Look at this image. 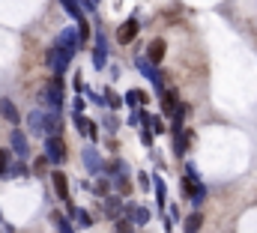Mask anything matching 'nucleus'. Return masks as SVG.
Listing matches in <instances>:
<instances>
[{"label":"nucleus","instance_id":"obj_12","mask_svg":"<svg viewBox=\"0 0 257 233\" xmlns=\"http://www.w3.org/2000/svg\"><path fill=\"white\" fill-rule=\"evenodd\" d=\"M57 48H66V51H78V36H75V27H66L60 30V36H57V42H54Z\"/></svg>","mask_w":257,"mask_h":233},{"label":"nucleus","instance_id":"obj_13","mask_svg":"<svg viewBox=\"0 0 257 233\" xmlns=\"http://www.w3.org/2000/svg\"><path fill=\"white\" fill-rule=\"evenodd\" d=\"M51 182H54V191H57V197L69 203V179H66L63 171H57V168H54V174H51Z\"/></svg>","mask_w":257,"mask_h":233},{"label":"nucleus","instance_id":"obj_36","mask_svg":"<svg viewBox=\"0 0 257 233\" xmlns=\"http://www.w3.org/2000/svg\"><path fill=\"white\" fill-rule=\"evenodd\" d=\"M0 218H3V215H0Z\"/></svg>","mask_w":257,"mask_h":233},{"label":"nucleus","instance_id":"obj_33","mask_svg":"<svg viewBox=\"0 0 257 233\" xmlns=\"http://www.w3.org/2000/svg\"><path fill=\"white\" fill-rule=\"evenodd\" d=\"M141 141H144V147H150V144H153V132L144 129V132H141Z\"/></svg>","mask_w":257,"mask_h":233},{"label":"nucleus","instance_id":"obj_5","mask_svg":"<svg viewBox=\"0 0 257 233\" xmlns=\"http://www.w3.org/2000/svg\"><path fill=\"white\" fill-rule=\"evenodd\" d=\"M138 69L144 72V78H147V81H150V84H153L159 93H165V75H162L156 66H150V63H147L144 57H138Z\"/></svg>","mask_w":257,"mask_h":233},{"label":"nucleus","instance_id":"obj_2","mask_svg":"<svg viewBox=\"0 0 257 233\" xmlns=\"http://www.w3.org/2000/svg\"><path fill=\"white\" fill-rule=\"evenodd\" d=\"M42 102H45V108L48 111H60L63 108V81L54 75L51 81H48V87L42 90Z\"/></svg>","mask_w":257,"mask_h":233},{"label":"nucleus","instance_id":"obj_21","mask_svg":"<svg viewBox=\"0 0 257 233\" xmlns=\"http://www.w3.org/2000/svg\"><path fill=\"white\" fill-rule=\"evenodd\" d=\"M102 105H108V108L114 111V108H120V96H117L111 87H105V93H102Z\"/></svg>","mask_w":257,"mask_h":233},{"label":"nucleus","instance_id":"obj_32","mask_svg":"<svg viewBox=\"0 0 257 233\" xmlns=\"http://www.w3.org/2000/svg\"><path fill=\"white\" fill-rule=\"evenodd\" d=\"M153 182H156V194H159V203H165V182H162L159 176H156Z\"/></svg>","mask_w":257,"mask_h":233},{"label":"nucleus","instance_id":"obj_34","mask_svg":"<svg viewBox=\"0 0 257 233\" xmlns=\"http://www.w3.org/2000/svg\"><path fill=\"white\" fill-rule=\"evenodd\" d=\"M84 105H87V102H84L81 93H78V99H75V114H84Z\"/></svg>","mask_w":257,"mask_h":233},{"label":"nucleus","instance_id":"obj_29","mask_svg":"<svg viewBox=\"0 0 257 233\" xmlns=\"http://www.w3.org/2000/svg\"><path fill=\"white\" fill-rule=\"evenodd\" d=\"M117 233H135L132 221H128V218H117Z\"/></svg>","mask_w":257,"mask_h":233},{"label":"nucleus","instance_id":"obj_7","mask_svg":"<svg viewBox=\"0 0 257 233\" xmlns=\"http://www.w3.org/2000/svg\"><path fill=\"white\" fill-rule=\"evenodd\" d=\"M165 51H168V42L159 36V39H153V42L147 45V57H144V60H147L150 66H159V63L165 60Z\"/></svg>","mask_w":257,"mask_h":233},{"label":"nucleus","instance_id":"obj_19","mask_svg":"<svg viewBox=\"0 0 257 233\" xmlns=\"http://www.w3.org/2000/svg\"><path fill=\"white\" fill-rule=\"evenodd\" d=\"M120 209H123V200L120 197H105V212L111 218H120Z\"/></svg>","mask_w":257,"mask_h":233},{"label":"nucleus","instance_id":"obj_6","mask_svg":"<svg viewBox=\"0 0 257 233\" xmlns=\"http://www.w3.org/2000/svg\"><path fill=\"white\" fill-rule=\"evenodd\" d=\"M9 144H12V153H15L21 162L30 156V144H27V135H24L21 129H12V132H9Z\"/></svg>","mask_w":257,"mask_h":233},{"label":"nucleus","instance_id":"obj_20","mask_svg":"<svg viewBox=\"0 0 257 233\" xmlns=\"http://www.w3.org/2000/svg\"><path fill=\"white\" fill-rule=\"evenodd\" d=\"M126 171H128V168H126V162H123V159H114V162L105 168V174L114 176V179H117V176H126Z\"/></svg>","mask_w":257,"mask_h":233},{"label":"nucleus","instance_id":"obj_27","mask_svg":"<svg viewBox=\"0 0 257 233\" xmlns=\"http://www.w3.org/2000/svg\"><path fill=\"white\" fill-rule=\"evenodd\" d=\"M108 191H111L108 179H102V174H99V179H96V194H99V197H108Z\"/></svg>","mask_w":257,"mask_h":233},{"label":"nucleus","instance_id":"obj_28","mask_svg":"<svg viewBox=\"0 0 257 233\" xmlns=\"http://www.w3.org/2000/svg\"><path fill=\"white\" fill-rule=\"evenodd\" d=\"M6 171H9V150H0V176L6 179Z\"/></svg>","mask_w":257,"mask_h":233},{"label":"nucleus","instance_id":"obj_9","mask_svg":"<svg viewBox=\"0 0 257 233\" xmlns=\"http://www.w3.org/2000/svg\"><path fill=\"white\" fill-rule=\"evenodd\" d=\"M42 135H48V138H57L60 135V111L42 114Z\"/></svg>","mask_w":257,"mask_h":233},{"label":"nucleus","instance_id":"obj_30","mask_svg":"<svg viewBox=\"0 0 257 233\" xmlns=\"http://www.w3.org/2000/svg\"><path fill=\"white\" fill-rule=\"evenodd\" d=\"M114 185H117V191H128V188H132V185H128V176H117Z\"/></svg>","mask_w":257,"mask_h":233},{"label":"nucleus","instance_id":"obj_15","mask_svg":"<svg viewBox=\"0 0 257 233\" xmlns=\"http://www.w3.org/2000/svg\"><path fill=\"white\" fill-rule=\"evenodd\" d=\"M0 114H3V120H6L9 126H18V120H21V117H18V108H15L9 99H0Z\"/></svg>","mask_w":257,"mask_h":233},{"label":"nucleus","instance_id":"obj_35","mask_svg":"<svg viewBox=\"0 0 257 233\" xmlns=\"http://www.w3.org/2000/svg\"><path fill=\"white\" fill-rule=\"evenodd\" d=\"M138 185H141V188H150V176L141 174V176H138Z\"/></svg>","mask_w":257,"mask_h":233},{"label":"nucleus","instance_id":"obj_22","mask_svg":"<svg viewBox=\"0 0 257 233\" xmlns=\"http://www.w3.org/2000/svg\"><path fill=\"white\" fill-rule=\"evenodd\" d=\"M60 3H63V9L69 12V15H72V18H75V21H81V18H84V12H81L78 0H60Z\"/></svg>","mask_w":257,"mask_h":233},{"label":"nucleus","instance_id":"obj_31","mask_svg":"<svg viewBox=\"0 0 257 233\" xmlns=\"http://www.w3.org/2000/svg\"><path fill=\"white\" fill-rule=\"evenodd\" d=\"M105 129H108V132H117V129H120V120H117V117H105Z\"/></svg>","mask_w":257,"mask_h":233},{"label":"nucleus","instance_id":"obj_18","mask_svg":"<svg viewBox=\"0 0 257 233\" xmlns=\"http://www.w3.org/2000/svg\"><path fill=\"white\" fill-rule=\"evenodd\" d=\"M42 114H45V111H30V114H27V126H30L33 135H42Z\"/></svg>","mask_w":257,"mask_h":233},{"label":"nucleus","instance_id":"obj_23","mask_svg":"<svg viewBox=\"0 0 257 233\" xmlns=\"http://www.w3.org/2000/svg\"><path fill=\"white\" fill-rule=\"evenodd\" d=\"M200 224H203V215H200V212H192V215L186 218V233H197Z\"/></svg>","mask_w":257,"mask_h":233},{"label":"nucleus","instance_id":"obj_11","mask_svg":"<svg viewBox=\"0 0 257 233\" xmlns=\"http://www.w3.org/2000/svg\"><path fill=\"white\" fill-rule=\"evenodd\" d=\"M138 30H141L138 18H128V21H123V24H120V30H117V39H120L123 45H128V42L138 36Z\"/></svg>","mask_w":257,"mask_h":233},{"label":"nucleus","instance_id":"obj_14","mask_svg":"<svg viewBox=\"0 0 257 233\" xmlns=\"http://www.w3.org/2000/svg\"><path fill=\"white\" fill-rule=\"evenodd\" d=\"M84 165H87V171H90V174H102V159H99V153H96V150H93V147H87V150H84Z\"/></svg>","mask_w":257,"mask_h":233},{"label":"nucleus","instance_id":"obj_24","mask_svg":"<svg viewBox=\"0 0 257 233\" xmlns=\"http://www.w3.org/2000/svg\"><path fill=\"white\" fill-rule=\"evenodd\" d=\"M72 218H75L81 227H90V224H93V218H90V212H87V209H75V206H72Z\"/></svg>","mask_w":257,"mask_h":233},{"label":"nucleus","instance_id":"obj_16","mask_svg":"<svg viewBox=\"0 0 257 233\" xmlns=\"http://www.w3.org/2000/svg\"><path fill=\"white\" fill-rule=\"evenodd\" d=\"M162 111L168 117H174V111H177V93H171V90L162 93Z\"/></svg>","mask_w":257,"mask_h":233},{"label":"nucleus","instance_id":"obj_17","mask_svg":"<svg viewBox=\"0 0 257 233\" xmlns=\"http://www.w3.org/2000/svg\"><path fill=\"white\" fill-rule=\"evenodd\" d=\"M123 102H128V108H141V105L147 102V93H144V90H128Z\"/></svg>","mask_w":257,"mask_h":233},{"label":"nucleus","instance_id":"obj_26","mask_svg":"<svg viewBox=\"0 0 257 233\" xmlns=\"http://www.w3.org/2000/svg\"><path fill=\"white\" fill-rule=\"evenodd\" d=\"M9 176H27V168H24L21 162H15V165L9 162V171H6V179H9Z\"/></svg>","mask_w":257,"mask_h":233},{"label":"nucleus","instance_id":"obj_4","mask_svg":"<svg viewBox=\"0 0 257 233\" xmlns=\"http://www.w3.org/2000/svg\"><path fill=\"white\" fill-rule=\"evenodd\" d=\"M45 162H51V165H63L66 162V144L60 135L57 138H45Z\"/></svg>","mask_w":257,"mask_h":233},{"label":"nucleus","instance_id":"obj_10","mask_svg":"<svg viewBox=\"0 0 257 233\" xmlns=\"http://www.w3.org/2000/svg\"><path fill=\"white\" fill-rule=\"evenodd\" d=\"M72 123H75V129H78L84 138H93V141L99 138V129H96V123H90L84 114H72Z\"/></svg>","mask_w":257,"mask_h":233},{"label":"nucleus","instance_id":"obj_1","mask_svg":"<svg viewBox=\"0 0 257 233\" xmlns=\"http://www.w3.org/2000/svg\"><path fill=\"white\" fill-rule=\"evenodd\" d=\"M183 191L192 197V203H200L203 197H206V185L200 182V176H197V168L189 165L186 168V179H183Z\"/></svg>","mask_w":257,"mask_h":233},{"label":"nucleus","instance_id":"obj_25","mask_svg":"<svg viewBox=\"0 0 257 233\" xmlns=\"http://www.w3.org/2000/svg\"><path fill=\"white\" fill-rule=\"evenodd\" d=\"M51 221H54V227H57L60 233H72V224H69V218H66V215L54 212V215H51Z\"/></svg>","mask_w":257,"mask_h":233},{"label":"nucleus","instance_id":"obj_3","mask_svg":"<svg viewBox=\"0 0 257 233\" xmlns=\"http://www.w3.org/2000/svg\"><path fill=\"white\" fill-rule=\"evenodd\" d=\"M75 57V51H66V48H57V45H51V51H48V66L54 69V75L60 78L66 69H69V63Z\"/></svg>","mask_w":257,"mask_h":233},{"label":"nucleus","instance_id":"obj_8","mask_svg":"<svg viewBox=\"0 0 257 233\" xmlns=\"http://www.w3.org/2000/svg\"><path fill=\"white\" fill-rule=\"evenodd\" d=\"M108 63V42H105V33L96 30V48H93V66L96 69H105Z\"/></svg>","mask_w":257,"mask_h":233}]
</instances>
